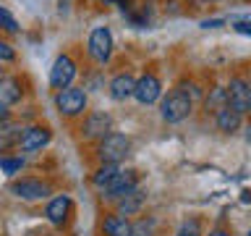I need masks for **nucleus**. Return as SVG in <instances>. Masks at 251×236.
I'll return each instance as SVG.
<instances>
[{"instance_id": "obj_12", "label": "nucleus", "mask_w": 251, "mask_h": 236, "mask_svg": "<svg viewBox=\"0 0 251 236\" xmlns=\"http://www.w3.org/2000/svg\"><path fill=\"white\" fill-rule=\"evenodd\" d=\"M71 197L68 194H58V197H52L50 202H47V207H45V218L50 220L52 226H63L68 220V212H71Z\"/></svg>"}, {"instance_id": "obj_32", "label": "nucleus", "mask_w": 251, "mask_h": 236, "mask_svg": "<svg viewBox=\"0 0 251 236\" xmlns=\"http://www.w3.org/2000/svg\"><path fill=\"white\" fill-rule=\"evenodd\" d=\"M100 3H115V0H100Z\"/></svg>"}, {"instance_id": "obj_23", "label": "nucleus", "mask_w": 251, "mask_h": 236, "mask_svg": "<svg viewBox=\"0 0 251 236\" xmlns=\"http://www.w3.org/2000/svg\"><path fill=\"white\" fill-rule=\"evenodd\" d=\"M176 236H201L199 220H186V223H180V228H178Z\"/></svg>"}, {"instance_id": "obj_15", "label": "nucleus", "mask_w": 251, "mask_h": 236, "mask_svg": "<svg viewBox=\"0 0 251 236\" xmlns=\"http://www.w3.org/2000/svg\"><path fill=\"white\" fill-rule=\"evenodd\" d=\"M241 121H243V116L238 113V110H233L230 105L220 108L217 113H215V123H217V129L223 131V134L238 131V129H241Z\"/></svg>"}, {"instance_id": "obj_14", "label": "nucleus", "mask_w": 251, "mask_h": 236, "mask_svg": "<svg viewBox=\"0 0 251 236\" xmlns=\"http://www.w3.org/2000/svg\"><path fill=\"white\" fill-rule=\"evenodd\" d=\"M21 82L16 76H0V105H5V108H11L16 105V102L21 100Z\"/></svg>"}, {"instance_id": "obj_6", "label": "nucleus", "mask_w": 251, "mask_h": 236, "mask_svg": "<svg viewBox=\"0 0 251 236\" xmlns=\"http://www.w3.org/2000/svg\"><path fill=\"white\" fill-rule=\"evenodd\" d=\"M11 194L19 197V200H26V202H37V200H47L52 194V186L47 181H39V178H21V181H13L11 186Z\"/></svg>"}, {"instance_id": "obj_8", "label": "nucleus", "mask_w": 251, "mask_h": 236, "mask_svg": "<svg viewBox=\"0 0 251 236\" xmlns=\"http://www.w3.org/2000/svg\"><path fill=\"white\" fill-rule=\"evenodd\" d=\"M160 97H162V82L154 74H141L136 79V87H133V100L139 105H154Z\"/></svg>"}, {"instance_id": "obj_10", "label": "nucleus", "mask_w": 251, "mask_h": 236, "mask_svg": "<svg viewBox=\"0 0 251 236\" xmlns=\"http://www.w3.org/2000/svg\"><path fill=\"white\" fill-rule=\"evenodd\" d=\"M110 131H113V118H110V113H105V110H94V113H89L84 126H81V137L84 139H105Z\"/></svg>"}, {"instance_id": "obj_24", "label": "nucleus", "mask_w": 251, "mask_h": 236, "mask_svg": "<svg viewBox=\"0 0 251 236\" xmlns=\"http://www.w3.org/2000/svg\"><path fill=\"white\" fill-rule=\"evenodd\" d=\"M152 228H154V220H139L136 226H133V236H152Z\"/></svg>"}, {"instance_id": "obj_17", "label": "nucleus", "mask_w": 251, "mask_h": 236, "mask_svg": "<svg viewBox=\"0 0 251 236\" xmlns=\"http://www.w3.org/2000/svg\"><path fill=\"white\" fill-rule=\"evenodd\" d=\"M115 205H118V215H123V218L136 215L141 210V205H144V192L136 186L133 192H128L126 197H121V200H115Z\"/></svg>"}, {"instance_id": "obj_22", "label": "nucleus", "mask_w": 251, "mask_h": 236, "mask_svg": "<svg viewBox=\"0 0 251 236\" xmlns=\"http://www.w3.org/2000/svg\"><path fill=\"white\" fill-rule=\"evenodd\" d=\"M0 27H3L8 34H19V21H16L5 8H0Z\"/></svg>"}, {"instance_id": "obj_31", "label": "nucleus", "mask_w": 251, "mask_h": 236, "mask_svg": "<svg viewBox=\"0 0 251 236\" xmlns=\"http://www.w3.org/2000/svg\"><path fill=\"white\" fill-rule=\"evenodd\" d=\"M246 142H249V145H251V126H249V129H246Z\"/></svg>"}, {"instance_id": "obj_3", "label": "nucleus", "mask_w": 251, "mask_h": 236, "mask_svg": "<svg viewBox=\"0 0 251 236\" xmlns=\"http://www.w3.org/2000/svg\"><path fill=\"white\" fill-rule=\"evenodd\" d=\"M113 47H115V39H113V31H110L107 27L92 29L89 39H86V53H89V58L94 63L105 66V63L113 58Z\"/></svg>"}, {"instance_id": "obj_26", "label": "nucleus", "mask_w": 251, "mask_h": 236, "mask_svg": "<svg viewBox=\"0 0 251 236\" xmlns=\"http://www.w3.org/2000/svg\"><path fill=\"white\" fill-rule=\"evenodd\" d=\"M233 29L238 31V34L251 37V21H246V19H243V21H235V24H233Z\"/></svg>"}, {"instance_id": "obj_5", "label": "nucleus", "mask_w": 251, "mask_h": 236, "mask_svg": "<svg viewBox=\"0 0 251 236\" xmlns=\"http://www.w3.org/2000/svg\"><path fill=\"white\" fill-rule=\"evenodd\" d=\"M55 108L68 118L81 116L86 110V92L78 89V87H68V89L55 92Z\"/></svg>"}, {"instance_id": "obj_28", "label": "nucleus", "mask_w": 251, "mask_h": 236, "mask_svg": "<svg viewBox=\"0 0 251 236\" xmlns=\"http://www.w3.org/2000/svg\"><path fill=\"white\" fill-rule=\"evenodd\" d=\"M5 121H11V110L5 105H0V123H5Z\"/></svg>"}, {"instance_id": "obj_30", "label": "nucleus", "mask_w": 251, "mask_h": 236, "mask_svg": "<svg viewBox=\"0 0 251 236\" xmlns=\"http://www.w3.org/2000/svg\"><path fill=\"white\" fill-rule=\"evenodd\" d=\"M58 5H60V11H66V8L71 5V0H58Z\"/></svg>"}, {"instance_id": "obj_25", "label": "nucleus", "mask_w": 251, "mask_h": 236, "mask_svg": "<svg viewBox=\"0 0 251 236\" xmlns=\"http://www.w3.org/2000/svg\"><path fill=\"white\" fill-rule=\"evenodd\" d=\"M13 60H16V50L5 39H0V63H13Z\"/></svg>"}, {"instance_id": "obj_33", "label": "nucleus", "mask_w": 251, "mask_h": 236, "mask_svg": "<svg viewBox=\"0 0 251 236\" xmlns=\"http://www.w3.org/2000/svg\"><path fill=\"white\" fill-rule=\"evenodd\" d=\"M0 76H3V63H0Z\"/></svg>"}, {"instance_id": "obj_13", "label": "nucleus", "mask_w": 251, "mask_h": 236, "mask_svg": "<svg viewBox=\"0 0 251 236\" xmlns=\"http://www.w3.org/2000/svg\"><path fill=\"white\" fill-rule=\"evenodd\" d=\"M133 87H136V79H133L128 71L115 74L110 79V97L118 100V102H126L128 97H133Z\"/></svg>"}, {"instance_id": "obj_16", "label": "nucleus", "mask_w": 251, "mask_h": 236, "mask_svg": "<svg viewBox=\"0 0 251 236\" xmlns=\"http://www.w3.org/2000/svg\"><path fill=\"white\" fill-rule=\"evenodd\" d=\"M102 231H105V236H133V223L128 218L113 212L102 220Z\"/></svg>"}, {"instance_id": "obj_9", "label": "nucleus", "mask_w": 251, "mask_h": 236, "mask_svg": "<svg viewBox=\"0 0 251 236\" xmlns=\"http://www.w3.org/2000/svg\"><path fill=\"white\" fill-rule=\"evenodd\" d=\"M225 89H227V105L233 110H238L241 116L249 113L251 110V84L246 79H241V76L230 79V84H227Z\"/></svg>"}, {"instance_id": "obj_7", "label": "nucleus", "mask_w": 251, "mask_h": 236, "mask_svg": "<svg viewBox=\"0 0 251 236\" xmlns=\"http://www.w3.org/2000/svg\"><path fill=\"white\" fill-rule=\"evenodd\" d=\"M139 186V173L133 168H121L118 171V176L110 181L107 189H102V197L105 200H121V197H126L128 192H133V189Z\"/></svg>"}, {"instance_id": "obj_11", "label": "nucleus", "mask_w": 251, "mask_h": 236, "mask_svg": "<svg viewBox=\"0 0 251 236\" xmlns=\"http://www.w3.org/2000/svg\"><path fill=\"white\" fill-rule=\"evenodd\" d=\"M50 129L47 126H39V123H34V126H26V129L21 131V139H19V147L21 152H39L47 142H50Z\"/></svg>"}, {"instance_id": "obj_27", "label": "nucleus", "mask_w": 251, "mask_h": 236, "mask_svg": "<svg viewBox=\"0 0 251 236\" xmlns=\"http://www.w3.org/2000/svg\"><path fill=\"white\" fill-rule=\"evenodd\" d=\"M223 24H225V19H207V21H201V29H217Z\"/></svg>"}, {"instance_id": "obj_21", "label": "nucleus", "mask_w": 251, "mask_h": 236, "mask_svg": "<svg viewBox=\"0 0 251 236\" xmlns=\"http://www.w3.org/2000/svg\"><path fill=\"white\" fill-rule=\"evenodd\" d=\"M0 168L8 176H13V173H19L24 168V157H0Z\"/></svg>"}, {"instance_id": "obj_2", "label": "nucleus", "mask_w": 251, "mask_h": 236, "mask_svg": "<svg viewBox=\"0 0 251 236\" xmlns=\"http://www.w3.org/2000/svg\"><path fill=\"white\" fill-rule=\"evenodd\" d=\"M131 152V139L126 134H118V131H110L105 139H100V147H97V157L100 163H121L126 160V155Z\"/></svg>"}, {"instance_id": "obj_19", "label": "nucleus", "mask_w": 251, "mask_h": 236, "mask_svg": "<svg viewBox=\"0 0 251 236\" xmlns=\"http://www.w3.org/2000/svg\"><path fill=\"white\" fill-rule=\"evenodd\" d=\"M21 126H16L11 121H5V123H0V152H5L8 147H13V145H19V139H21Z\"/></svg>"}, {"instance_id": "obj_4", "label": "nucleus", "mask_w": 251, "mask_h": 236, "mask_svg": "<svg viewBox=\"0 0 251 236\" xmlns=\"http://www.w3.org/2000/svg\"><path fill=\"white\" fill-rule=\"evenodd\" d=\"M78 76V66H76V60L71 58V55H58L52 63V68H50V87L55 92H60V89H68L71 84H74V79Z\"/></svg>"}, {"instance_id": "obj_20", "label": "nucleus", "mask_w": 251, "mask_h": 236, "mask_svg": "<svg viewBox=\"0 0 251 236\" xmlns=\"http://www.w3.org/2000/svg\"><path fill=\"white\" fill-rule=\"evenodd\" d=\"M204 105H207V110H212V113H217L220 108L227 105V89L225 87H215V89L209 92V97L204 100Z\"/></svg>"}, {"instance_id": "obj_29", "label": "nucleus", "mask_w": 251, "mask_h": 236, "mask_svg": "<svg viewBox=\"0 0 251 236\" xmlns=\"http://www.w3.org/2000/svg\"><path fill=\"white\" fill-rule=\"evenodd\" d=\"M209 236H230V231H225V228H212Z\"/></svg>"}, {"instance_id": "obj_34", "label": "nucleus", "mask_w": 251, "mask_h": 236, "mask_svg": "<svg viewBox=\"0 0 251 236\" xmlns=\"http://www.w3.org/2000/svg\"><path fill=\"white\" fill-rule=\"evenodd\" d=\"M249 236H251V231H249Z\"/></svg>"}, {"instance_id": "obj_1", "label": "nucleus", "mask_w": 251, "mask_h": 236, "mask_svg": "<svg viewBox=\"0 0 251 236\" xmlns=\"http://www.w3.org/2000/svg\"><path fill=\"white\" fill-rule=\"evenodd\" d=\"M191 108H194V102H191V97H188V92H183L178 87V89H173L162 97L160 113H162L165 123H180V121H186V118L191 116Z\"/></svg>"}, {"instance_id": "obj_18", "label": "nucleus", "mask_w": 251, "mask_h": 236, "mask_svg": "<svg viewBox=\"0 0 251 236\" xmlns=\"http://www.w3.org/2000/svg\"><path fill=\"white\" fill-rule=\"evenodd\" d=\"M118 171H121V165H115V163H102L97 171L92 173V184H94V189H107L110 186V181H113L115 176H118Z\"/></svg>"}]
</instances>
